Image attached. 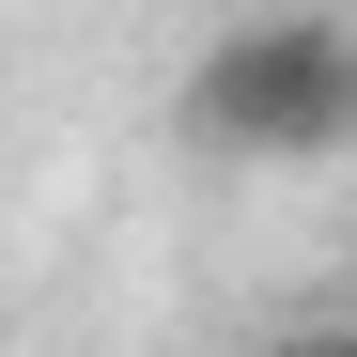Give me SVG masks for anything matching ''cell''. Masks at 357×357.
<instances>
[{
	"label": "cell",
	"instance_id": "6da1fadb",
	"mask_svg": "<svg viewBox=\"0 0 357 357\" xmlns=\"http://www.w3.org/2000/svg\"><path fill=\"white\" fill-rule=\"evenodd\" d=\"M187 140L202 155H249V171H295V155H357V16H233L202 63H187Z\"/></svg>",
	"mask_w": 357,
	"mask_h": 357
},
{
	"label": "cell",
	"instance_id": "7a4b0ae2",
	"mask_svg": "<svg viewBox=\"0 0 357 357\" xmlns=\"http://www.w3.org/2000/svg\"><path fill=\"white\" fill-rule=\"evenodd\" d=\"M280 357H357V326H311V342H280Z\"/></svg>",
	"mask_w": 357,
	"mask_h": 357
}]
</instances>
